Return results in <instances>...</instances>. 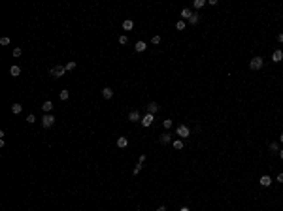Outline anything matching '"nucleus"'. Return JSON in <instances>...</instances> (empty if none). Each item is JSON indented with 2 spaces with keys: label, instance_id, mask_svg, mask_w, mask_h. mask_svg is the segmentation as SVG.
<instances>
[{
  "label": "nucleus",
  "instance_id": "f257e3e1",
  "mask_svg": "<svg viewBox=\"0 0 283 211\" xmlns=\"http://www.w3.org/2000/svg\"><path fill=\"white\" fill-rule=\"evenodd\" d=\"M262 64H264V58H262V57H253L249 61V68L251 70H261Z\"/></svg>",
  "mask_w": 283,
  "mask_h": 211
},
{
  "label": "nucleus",
  "instance_id": "f03ea898",
  "mask_svg": "<svg viewBox=\"0 0 283 211\" xmlns=\"http://www.w3.org/2000/svg\"><path fill=\"white\" fill-rule=\"evenodd\" d=\"M53 125H55V117L51 113H47V115L42 117V126H43V128H51Z\"/></svg>",
  "mask_w": 283,
  "mask_h": 211
},
{
  "label": "nucleus",
  "instance_id": "7ed1b4c3",
  "mask_svg": "<svg viewBox=\"0 0 283 211\" xmlns=\"http://www.w3.org/2000/svg\"><path fill=\"white\" fill-rule=\"evenodd\" d=\"M64 72H66V68H64V66L57 64V66H53V68H51V75L59 79V77H62V75H64Z\"/></svg>",
  "mask_w": 283,
  "mask_h": 211
},
{
  "label": "nucleus",
  "instance_id": "20e7f679",
  "mask_svg": "<svg viewBox=\"0 0 283 211\" xmlns=\"http://www.w3.org/2000/svg\"><path fill=\"white\" fill-rule=\"evenodd\" d=\"M177 136H179V138H189V136H191V130H189V126H187V125L177 126Z\"/></svg>",
  "mask_w": 283,
  "mask_h": 211
},
{
  "label": "nucleus",
  "instance_id": "39448f33",
  "mask_svg": "<svg viewBox=\"0 0 283 211\" xmlns=\"http://www.w3.org/2000/svg\"><path fill=\"white\" fill-rule=\"evenodd\" d=\"M142 125L143 126H145V128H147V126H151V123H153V115H151V113H145V115H143V117H142Z\"/></svg>",
  "mask_w": 283,
  "mask_h": 211
},
{
  "label": "nucleus",
  "instance_id": "423d86ee",
  "mask_svg": "<svg viewBox=\"0 0 283 211\" xmlns=\"http://www.w3.org/2000/svg\"><path fill=\"white\" fill-rule=\"evenodd\" d=\"M129 121H132V123L142 121V117H140V111H138V109H132V111L129 113Z\"/></svg>",
  "mask_w": 283,
  "mask_h": 211
},
{
  "label": "nucleus",
  "instance_id": "0eeeda50",
  "mask_svg": "<svg viewBox=\"0 0 283 211\" xmlns=\"http://www.w3.org/2000/svg\"><path fill=\"white\" fill-rule=\"evenodd\" d=\"M272 61H274V62H281V61H283V51H281V49H276V51L272 53Z\"/></svg>",
  "mask_w": 283,
  "mask_h": 211
},
{
  "label": "nucleus",
  "instance_id": "6e6552de",
  "mask_svg": "<svg viewBox=\"0 0 283 211\" xmlns=\"http://www.w3.org/2000/svg\"><path fill=\"white\" fill-rule=\"evenodd\" d=\"M157 111H159V104H157V102H149V104H147V113L155 115Z\"/></svg>",
  "mask_w": 283,
  "mask_h": 211
},
{
  "label": "nucleus",
  "instance_id": "1a4fd4ad",
  "mask_svg": "<svg viewBox=\"0 0 283 211\" xmlns=\"http://www.w3.org/2000/svg\"><path fill=\"white\" fill-rule=\"evenodd\" d=\"M143 162H145V155H142L140 157V160H138V166L134 168V172H132V175H138L140 173V170H142V166H143Z\"/></svg>",
  "mask_w": 283,
  "mask_h": 211
},
{
  "label": "nucleus",
  "instance_id": "9d476101",
  "mask_svg": "<svg viewBox=\"0 0 283 211\" xmlns=\"http://www.w3.org/2000/svg\"><path fill=\"white\" fill-rule=\"evenodd\" d=\"M111 96H113V91H111L110 87H104V89H102V98H104V100H110Z\"/></svg>",
  "mask_w": 283,
  "mask_h": 211
},
{
  "label": "nucleus",
  "instance_id": "9b49d317",
  "mask_svg": "<svg viewBox=\"0 0 283 211\" xmlns=\"http://www.w3.org/2000/svg\"><path fill=\"white\" fill-rule=\"evenodd\" d=\"M161 143H162V145H168V143H172V134H168V132L162 134V136H161Z\"/></svg>",
  "mask_w": 283,
  "mask_h": 211
},
{
  "label": "nucleus",
  "instance_id": "f8f14e48",
  "mask_svg": "<svg viewBox=\"0 0 283 211\" xmlns=\"http://www.w3.org/2000/svg\"><path fill=\"white\" fill-rule=\"evenodd\" d=\"M259 183H261L262 187H270L272 185V179H270V175H262L261 179H259Z\"/></svg>",
  "mask_w": 283,
  "mask_h": 211
},
{
  "label": "nucleus",
  "instance_id": "ddd939ff",
  "mask_svg": "<svg viewBox=\"0 0 283 211\" xmlns=\"http://www.w3.org/2000/svg\"><path fill=\"white\" fill-rule=\"evenodd\" d=\"M129 145V140H126L125 136H121V138H117V147H121V149H125V147Z\"/></svg>",
  "mask_w": 283,
  "mask_h": 211
},
{
  "label": "nucleus",
  "instance_id": "4468645a",
  "mask_svg": "<svg viewBox=\"0 0 283 211\" xmlns=\"http://www.w3.org/2000/svg\"><path fill=\"white\" fill-rule=\"evenodd\" d=\"M10 74H11V77H17V75L21 74V68H19L17 64H13V66L10 68Z\"/></svg>",
  "mask_w": 283,
  "mask_h": 211
},
{
  "label": "nucleus",
  "instance_id": "2eb2a0df",
  "mask_svg": "<svg viewBox=\"0 0 283 211\" xmlns=\"http://www.w3.org/2000/svg\"><path fill=\"white\" fill-rule=\"evenodd\" d=\"M181 17L183 19H191V17H193V11H191L189 8H183V10H181Z\"/></svg>",
  "mask_w": 283,
  "mask_h": 211
},
{
  "label": "nucleus",
  "instance_id": "dca6fc26",
  "mask_svg": "<svg viewBox=\"0 0 283 211\" xmlns=\"http://www.w3.org/2000/svg\"><path fill=\"white\" fill-rule=\"evenodd\" d=\"M21 111H23V106L21 104H13V106H11V113H13V115H19Z\"/></svg>",
  "mask_w": 283,
  "mask_h": 211
},
{
  "label": "nucleus",
  "instance_id": "f3484780",
  "mask_svg": "<svg viewBox=\"0 0 283 211\" xmlns=\"http://www.w3.org/2000/svg\"><path fill=\"white\" fill-rule=\"evenodd\" d=\"M145 49H147L145 42H136V51H138V53H142V51H145Z\"/></svg>",
  "mask_w": 283,
  "mask_h": 211
},
{
  "label": "nucleus",
  "instance_id": "a211bd4d",
  "mask_svg": "<svg viewBox=\"0 0 283 211\" xmlns=\"http://www.w3.org/2000/svg\"><path fill=\"white\" fill-rule=\"evenodd\" d=\"M123 29H125V30H132L134 29V23L130 21V19H126V21H123Z\"/></svg>",
  "mask_w": 283,
  "mask_h": 211
},
{
  "label": "nucleus",
  "instance_id": "6ab92c4d",
  "mask_svg": "<svg viewBox=\"0 0 283 211\" xmlns=\"http://www.w3.org/2000/svg\"><path fill=\"white\" fill-rule=\"evenodd\" d=\"M42 109L43 111H47V113H49L51 109H53V102L51 100H47V102H43V106H42Z\"/></svg>",
  "mask_w": 283,
  "mask_h": 211
},
{
  "label": "nucleus",
  "instance_id": "aec40b11",
  "mask_svg": "<svg viewBox=\"0 0 283 211\" xmlns=\"http://www.w3.org/2000/svg\"><path fill=\"white\" fill-rule=\"evenodd\" d=\"M172 145H174V149H176V151H181V149H183V141H181V140H174Z\"/></svg>",
  "mask_w": 283,
  "mask_h": 211
},
{
  "label": "nucleus",
  "instance_id": "412c9836",
  "mask_svg": "<svg viewBox=\"0 0 283 211\" xmlns=\"http://www.w3.org/2000/svg\"><path fill=\"white\" fill-rule=\"evenodd\" d=\"M270 151H272V153H280V143L272 141V143H270Z\"/></svg>",
  "mask_w": 283,
  "mask_h": 211
},
{
  "label": "nucleus",
  "instance_id": "4be33fe9",
  "mask_svg": "<svg viewBox=\"0 0 283 211\" xmlns=\"http://www.w3.org/2000/svg\"><path fill=\"white\" fill-rule=\"evenodd\" d=\"M193 6L196 8V10H200V8H204V6H206V0H194Z\"/></svg>",
  "mask_w": 283,
  "mask_h": 211
},
{
  "label": "nucleus",
  "instance_id": "5701e85b",
  "mask_svg": "<svg viewBox=\"0 0 283 211\" xmlns=\"http://www.w3.org/2000/svg\"><path fill=\"white\" fill-rule=\"evenodd\" d=\"M198 21H200V17H198V13H193V17L189 19L191 25H198Z\"/></svg>",
  "mask_w": 283,
  "mask_h": 211
},
{
  "label": "nucleus",
  "instance_id": "b1692460",
  "mask_svg": "<svg viewBox=\"0 0 283 211\" xmlns=\"http://www.w3.org/2000/svg\"><path fill=\"white\" fill-rule=\"evenodd\" d=\"M68 96H70V93H68V91H61V100H68Z\"/></svg>",
  "mask_w": 283,
  "mask_h": 211
},
{
  "label": "nucleus",
  "instance_id": "393cba45",
  "mask_svg": "<svg viewBox=\"0 0 283 211\" xmlns=\"http://www.w3.org/2000/svg\"><path fill=\"white\" fill-rule=\"evenodd\" d=\"M176 29L177 30H185V21H177L176 23Z\"/></svg>",
  "mask_w": 283,
  "mask_h": 211
},
{
  "label": "nucleus",
  "instance_id": "a878e982",
  "mask_svg": "<svg viewBox=\"0 0 283 211\" xmlns=\"http://www.w3.org/2000/svg\"><path fill=\"white\" fill-rule=\"evenodd\" d=\"M64 68H66V70H74V68H75V62H74V61L66 62V64H64Z\"/></svg>",
  "mask_w": 283,
  "mask_h": 211
},
{
  "label": "nucleus",
  "instance_id": "bb28decb",
  "mask_svg": "<svg viewBox=\"0 0 283 211\" xmlns=\"http://www.w3.org/2000/svg\"><path fill=\"white\" fill-rule=\"evenodd\" d=\"M162 125H164V128H172V119H166V121H162Z\"/></svg>",
  "mask_w": 283,
  "mask_h": 211
},
{
  "label": "nucleus",
  "instance_id": "cd10ccee",
  "mask_svg": "<svg viewBox=\"0 0 283 211\" xmlns=\"http://www.w3.org/2000/svg\"><path fill=\"white\" fill-rule=\"evenodd\" d=\"M126 42H129V38H126V36H119V43H121V45H125Z\"/></svg>",
  "mask_w": 283,
  "mask_h": 211
},
{
  "label": "nucleus",
  "instance_id": "c85d7f7f",
  "mask_svg": "<svg viewBox=\"0 0 283 211\" xmlns=\"http://www.w3.org/2000/svg\"><path fill=\"white\" fill-rule=\"evenodd\" d=\"M21 53H23L21 47H15V49H13V57H21Z\"/></svg>",
  "mask_w": 283,
  "mask_h": 211
},
{
  "label": "nucleus",
  "instance_id": "c756f323",
  "mask_svg": "<svg viewBox=\"0 0 283 211\" xmlns=\"http://www.w3.org/2000/svg\"><path fill=\"white\" fill-rule=\"evenodd\" d=\"M10 43V38H0V45H8Z\"/></svg>",
  "mask_w": 283,
  "mask_h": 211
},
{
  "label": "nucleus",
  "instance_id": "7c9ffc66",
  "mask_svg": "<svg viewBox=\"0 0 283 211\" xmlns=\"http://www.w3.org/2000/svg\"><path fill=\"white\" fill-rule=\"evenodd\" d=\"M151 43H161V36H153V38H151Z\"/></svg>",
  "mask_w": 283,
  "mask_h": 211
},
{
  "label": "nucleus",
  "instance_id": "2f4dec72",
  "mask_svg": "<svg viewBox=\"0 0 283 211\" xmlns=\"http://www.w3.org/2000/svg\"><path fill=\"white\" fill-rule=\"evenodd\" d=\"M27 123H30V125L36 123V117H34V115H29V117H27Z\"/></svg>",
  "mask_w": 283,
  "mask_h": 211
},
{
  "label": "nucleus",
  "instance_id": "473e14b6",
  "mask_svg": "<svg viewBox=\"0 0 283 211\" xmlns=\"http://www.w3.org/2000/svg\"><path fill=\"white\" fill-rule=\"evenodd\" d=\"M277 181H280L281 185H283V172H281V173H277Z\"/></svg>",
  "mask_w": 283,
  "mask_h": 211
},
{
  "label": "nucleus",
  "instance_id": "72a5a7b5",
  "mask_svg": "<svg viewBox=\"0 0 283 211\" xmlns=\"http://www.w3.org/2000/svg\"><path fill=\"white\" fill-rule=\"evenodd\" d=\"M277 42H281V43H283V34H277Z\"/></svg>",
  "mask_w": 283,
  "mask_h": 211
},
{
  "label": "nucleus",
  "instance_id": "f704fd0d",
  "mask_svg": "<svg viewBox=\"0 0 283 211\" xmlns=\"http://www.w3.org/2000/svg\"><path fill=\"white\" fill-rule=\"evenodd\" d=\"M157 211H166V208H164V205H161V208H157Z\"/></svg>",
  "mask_w": 283,
  "mask_h": 211
},
{
  "label": "nucleus",
  "instance_id": "c9c22d12",
  "mask_svg": "<svg viewBox=\"0 0 283 211\" xmlns=\"http://www.w3.org/2000/svg\"><path fill=\"white\" fill-rule=\"evenodd\" d=\"M280 157H281V160H283V149H280Z\"/></svg>",
  "mask_w": 283,
  "mask_h": 211
},
{
  "label": "nucleus",
  "instance_id": "e433bc0d",
  "mask_svg": "<svg viewBox=\"0 0 283 211\" xmlns=\"http://www.w3.org/2000/svg\"><path fill=\"white\" fill-rule=\"evenodd\" d=\"M179 211H191V209H189V208H181Z\"/></svg>",
  "mask_w": 283,
  "mask_h": 211
},
{
  "label": "nucleus",
  "instance_id": "4c0bfd02",
  "mask_svg": "<svg viewBox=\"0 0 283 211\" xmlns=\"http://www.w3.org/2000/svg\"><path fill=\"white\" fill-rule=\"evenodd\" d=\"M280 140H281V141H283V134H281V136H280Z\"/></svg>",
  "mask_w": 283,
  "mask_h": 211
},
{
  "label": "nucleus",
  "instance_id": "58836bf2",
  "mask_svg": "<svg viewBox=\"0 0 283 211\" xmlns=\"http://www.w3.org/2000/svg\"><path fill=\"white\" fill-rule=\"evenodd\" d=\"M136 211H140V209H136Z\"/></svg>",
  "mask_w": 283,
  "mask_h": 211
}]
</instances>
